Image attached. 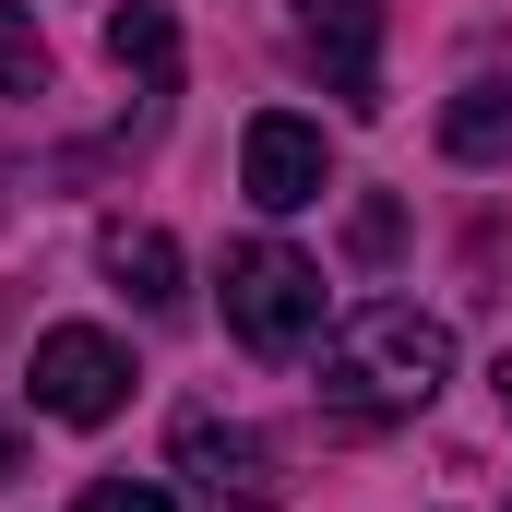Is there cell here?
<instances>
[{"instance_id": "obj_5", "label": "cell", "mask_w": 512, "mask_h": 512, "mask_svg": "<svg viewBox=\"0 0 512 512\" xmlns=\"http://www.w3.org/2000/svg\"><path fill=\"white\" fill-rule=\"evenodd\" d=\"M239 191H251L262 215H310V203L334 191V143H322V120L262 108V120L239 131Z\"/></svg>"}, {"instance_id": "obj_13", "label": "cell", "mask_w": 512, "mask_h": 512, "mask_svg": "<svg viewBox=\"0 0 512 512\" xmlns=\"http://www.w3.org/2000/svg\"><path fill=\"white\" fill-rule=\"evenodd\" d=\"M501 417H512V358H501Z\"/></svg>"}, {"instance_id": "obj_7", "label": "cell", "mask_w": 512, "mask_h": 512, "mask_svg": "<svg viewBox=\"0 0 512 512\" xmlns=\"http://www.w3.org/2000/svg\"><path fill=\"white\" fill-rule=\"evenodd\" d=\"M441 155H453V167H512V72H477V84L441 108Z\"/></svg>"}, {"instance_id": "obj_3", "label": "cell", "mask_w": 512, "mask_h": 512, "mask_svg": "<svg viewBox=\"0 0 512 512\" xmlns=\"http://www.w3.org/2000/svg\"><path fill=\"white\" fill-rule=\"evenodd\" d=\"M36 417H60V429H108L131 405V346L120 334H96V322H60V334H36Z\"/></svg>"}, {"instance_id": "obj_11", "label": "cell", "mask_w": 512, "mask_h": 512, "mask_svg": "<svg viewBox=\"0 0 512 512\" xmlns=\"http://www.w3.org/2000/svg\"><path fill=\"white\" fill-rule=\"evenodd\" d=\"M72 512H167V489H155V477H96Z\"/></svg>"}, {"instance_id": "obj_4", "label": "cell", "mask_w": 512, "mask_h": 512, "mask_svg": "<svg viewBox=\"0 0 512 512\" xmlns=\"http://www.w3.org/2000/svg\"><path fill=\"white\" fill-rule=\"evenodd\" d=\"M167 465H179L191 489L239 501V512H274V501H286V465H274V441H262V429H239V417H215V405H191V417L167 429Z\"/></svg>"}, {"instance_id": "obj_2", "label": "cell", "mask_w": 512, "mask_h": 512, "mask_svg": "<svg viewBox=\"0 0 512 512\" xmlns=\"http://www.w3.org/2000/svg\"><path fill=\"white\" fill-rule=\"evenodd\" d=\"M215 286H227V334H239L251 358H298V346L322 334V262L286 251V239H239Z\"/></svg>"}, {"instance_id": "obj_1", "label": "cell", "mask_w": 512, "mask_h": 512, "mask_svg": "<svg viewBox=\"0 0 512 512\" xmlns=\"http://www.w3.org/2000/svg\"><path fill=\"white\" fill-rule=\"evenodd\" d=\"M453 382V322H429L417 298H370L322 334V405L382 429V417H417L429 393Z\"/></svg>"}, {"instance_id": "obj_8", "label": "cell", "mask_w": 512, "mask_h": 512, "mask_svg": "<svg viewBox=\"0 0 512 512\" xmlns=\"http://www.w3.org/2000/svg\"><path fill=\"white\" fill-rule=\"evenodd\" d=\"M108 286L131 310H179V239L167 227H108Z\"/></svg>"}, {"instance_id": "obj_6", "label": "cell", "mask_w": 512, "mask_h": 512, "mask_svg": "<svg viewBox=\"0 0 512 512\" xmlns=\"http://www.w3.org/2000/svg\"><path fill=\"white\" fill-rule=\"evenodd\" d=\"M298 48L346 108H382V0H298Z\"/></svg>"}, {"instance_id": "obj_9", "label": "cell", "mask_w": 512, "mask_h": 512, "mask_svg": "<svg viewBox=\"0 0 512 512\" xmlns=\"http://www.w3.org/2000/svg\"><path fill=\"white\" fill-rule=\"evenodd\" d=\"M108 60H120V72H143V84L167 96V84H179V24H167L155 0H120V12H108Z\"/></svg>"}, {"instance_id": "obj_12", "label": "cell", "mask_w": 512, "mask_h": 512, "mask_svg": "<svg viewBox=\"0 0 512 512\" xmlns=\"http://www.w3.org/2000/svg\"><path fill=\"white\" fill-rule=\"evenodd\" d=\"M393 239H405V215H393V203H358V227H346V251H358V262H393Z\"/></svg>"}, {"instance_id": "obj_10", "label": "cell", "mask_w": 512, "mask_h": 512, "mask_svg": "<svg viewBox=\"0 0 512 512\" xmlns=\"http://www.w3.org/2000/svg\"><path fill=\"white\" fill-rule=\"evenodd\" d=\"M48 36H36V12L24 0H0V96H48Z\"/></svg>"}]
</instances>
